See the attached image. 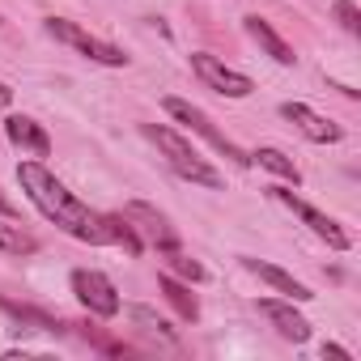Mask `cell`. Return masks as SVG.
I'll use <instances>...</instances> for the list:
<instances>
[{
	"label": "cell",
	"instance_id": "6da1fadb",
	"mask_svg": "<svg viewBox=\"0 0 361 361\" xmlns=\"http://www.w3.org/2000/svg\"><path fill=\"white\" fill-rule=\"evenodd\" d=\"M18 178H22V192L30 196V204H35L47 221H56L64 234H73V238H81V243H94V247L115 243V247H123L128 255H140L145 243L136 238V230H132L123 217H102V213H94L90 204H81L43 161H22V166H18Z\"/></svg>",
	"mask_w": 361,
	"mask_h": 361
},
{
	"label": "cell",
	"instance_id": "7a4b0ae2",
	"mask_svg": "<svg viewBox=\"0 0 361 361\" xmlns=\"http://www.w3.org/2000/svg\"><path fill=\"white\" fill-rule=\"evenodd\" d=\"M145 136L166 153V161H170L174 174L192 178V183H200V188H221V183H226V178H221V174H217L183 136H178V132H170V128H161V123H145Z\"/></svg>",
	"mask_w": 361,
	"mask_h": 361
},
{
	"label": "cell",
	"instance_id": "3957f363",
	"mask_svg": "<svg viewBox=\"0 0 361 361\" xmlns=\"http://www.w3.org/2000/svg\"><path fill=\"white\" fill-rule=\"evenodd\" d=\"M161 106H166V115H174L178 123H188L192 132H200V136H204V140H209L217 153H226L230 161H238V166H251V157H247V153H243L234 140H226V132H217V128H213V119H209L200 106H192V102H183V98H166Z\"/></svg>",
	"mask_w": 361,
	"mask_h": 361
},
{
	"label": "cell",
	"instance_id": "277c9868",
	"mask_svg": "<svg viewBox=\"0 0 361 361\" xmlns=\"http://www.w3.org/2000/svg\"><path fill=\"white\" fill-rule=\"evenodd\" d=\"M47 30H51L60 43H68V47H77L81 56H90L94 64H106V68H123V64H128V56H123L119 47H111V43H102V39L85 35L77 22H64V18H47Z\"/></svg>",
	"mask_w": 361,
	"mask_h": 361
},
{
	"label": "cell",
	"instance_id": "5b68a950",
	"mask_svg": "<svg viewBox=\"0 0 361 361\" xmlns=\"http://www.w3.org/2000/svg\"><path fill=\"white\" fill-rule=\"evenodd\" d=\"M73 293H77L81 306H85L90 314H98V319L119 314V293H115V285H111L102 272H94V268H77V272H73Z\"/></svg>",
	"mask_w": 361,
	"mask_h": 361
},
{
	"label": "cell",
	"instance_id": "8992f818",
	"mask_svg": "<svg viewBox=\"0 0 361 361\" xmlns=\"http://www.w3.org/2000/svg\"><path fill=\"white\" fill-rule=\"evenodd\" d=\"M192 68H196V77H200L209 90H217V94H226V98H247V94L255 90V81H251L247 73H234V68H226L217 56H204V51H196V56H192Z\"/></svg>",
	"mask_w": 361,
	"mask_h": 361
},
{
	"label": "cell",
	"instance_id": "52a82bcc",
	"mask_svg": "<svg viewBox=\"0 0 361 361\" xmlns=\"http://www.w3.org/2000/svg\"><path fill=\"white\" fill-rule=\"evenodd\" d=\"M272 200H281L285 209H293V213H298V217H302V221H306V226H310V230H314V234L327 243V247H331V251H348V247H353V238H348V230H344L340 221L323 217L319 209H310V204H306V200H298L293 192H281V188H272Z\"/></svg>",
	"mask_w": 361,
	"mask_h": 361
},
{
	"label": "cell",
	"instance_id": "ba28073f",
	"mask_svg": "<svg viewBox=\"0 0 361 361\" xmlns=\"http://www.w3.org/2000/svg\"><path fill=\"white\" fill-rule=\"evenodd\" d=\"M119 217H123V221L136 230V238L145 234V238H149V243H157L161 251H178V238H174V230H170V226H166V217H161V213H153L149 204L132 200V204H128Z\"/></svg>",
	"mask_w": 361,
	"mask_h": 361
},
{
	"label": "cell",
	"instance_id": "9c48e42d",
	"mask_svg": "<svg viewBox=\"0 0 361 361\" xmlns=\"http://www.w3.org/2000/svg\"><path fill=\"white\" fill-rule=\"evenodd\" d=\"M281 115L306 136V140H314V145H336L344 132H340V123H331V119H323V115H314L306 102H285L281 106Z\"/></svg>",
	"mask_w": 361,
	"mask_h": 361
},
{
	"label": "cell",
	"instance_id": "30bf717a",
	"mask_svg": "<svg viewBox=\"0 0 361 361\" xmlns=\"http://www.w3.org/2000/svg\"><path fill=\"white\" fill-rule=\"evenodd\" d=\"M243 268H247V272H255L259 281H268L276 293H285V298H293V302H310V298H314L302 281H293L289 272H281V268H272V264H264V259H251V255H247V259H243Z\"/></svg>",
	"mask_w": 361,
	"mask_h": 361
},
{
	"label": "cell",
	"instance_id": "8fae6325",
	"mask_svg": "<svg viewBox=\"0 0 361 361\" xmlns=\"http://www.w3.org/2000/svg\"><path fill=\"white\" fill-rule=\"evenodd\" d=\"M5 132H9V140H13L18 149H30L35 157H47V153H51V136H47L35 119H26V115L5 119Z\"/></svg>",
	"mask_w": 361,
	"mask_h": 361
},
{
	"label": "cell",
	"instance_id": "7c38bea8",
	"mask_svg": "<svg viewBox=\"0 0 361 361\" xmlns=\"http://www.w3.org/2000/svg\"><path fill=\"white\" fill-rule=\"evenodd\" d=\"M259 310L276 323V331L285 336V340H293V344H302V340H310V323L293 310V306H285V302H259Z\"/></svg>",
	"mask_w": 361,
	"mask_h": 361
},
{
	"label": "cell",
	"instance_id": "4fadbf2b",
	"mask_svg": "<svg viewBox=\"0 0 361 361\" xmlns=\"http://www.w3.org/2000/svg\"><path fill=\"white\" fill-rule=\"evenodd\" d=\"M247 35H251V39H255L272 60H276V64H293V60H298V56H293V47H289V43H285L268 22H264V18H247Z\"/></svg>",
	"mask_w": 361,
	"mask_h": 361
},
{
	"label": "cell",
	"instance_id": "5bb4252c",
	"mask_svg": "<svg viewBox=\"0 0 361 361\" xmlns=\"http://www.w3.org/2000/svg\"><path fill=\"white\" fill-rule=\"evenodd\" d=\"M157 289L166 293V302H170L178 314H183V319H196V314H200V306H196V293H192L183 281H174V276H161V281H157Z\"/></svg>",
	"mask_w": 361,
	"mask_h": 361
},
{
	"label": "cell",
	"instance_id": "9a60e30c",
	"mask_svg": "<svg viewBox=\"0 0 361 361\" xmlns=\"http://www.w3.org/2000/svg\"><path fill=\"white\" fill-rule=\"evenodd\" d=\"M251 161H259L264 170H272V174H281V178H289V183H298V178H302V174H298V166H293V161H289V157H285L281 149H272V145H264V149H255V153H251Z\"/></svg>",
	"mask_w": 361,
	"mask_h": 361
},
{
	"label": "cell",
	"instance_id": "2e32d148",
	"mask_svg": "<svg viewBox=\"0 0 361 361\" xmlns=\"http://www.w3.org/2000/svg\"><path fill=\"white\" fill-rule=\"evenodd\" d=\"M0 251H5V255H35L39 251V238L22 234L18 226H0Z\"/></svg>",
	"mask_w": 361,
	"mask_h": 361
},
{
	"label": "cell",
	"instance_id": "e0dca14e",
	"mask_svg": "<svg viewBox=\"0 0 361 361\" xmlns=\"http://www.w3.org/2000/svg\"><path fill=\"white\" fill-rule=\"evenodd\" d=\"M170 268H174L178 276H188V281H204V268H200L196 259H188V255H178V251H170Z\"/></svg>",
	"mask_w": 361,
	"mask_h": 361
},
{
	"label": "cell",
	"instance_id": "ac0fdd59",
	"mask_svg": "<svg viewBox=\"0 0 361 361\" xmlns=\"http://www.w3.org/2000/svg\"><path fill=\"white\" fill-rule=\"evenodd\" d=\"M336 18H340V26H344L348 35H361V18H357V5H353V0H336Z\"/></svg>",
	"mask_w": 361,
	"mask_h": 361
},
{
	"label": "cell",
	"instance_id": "d6986e66",
	"mask_svg": "<svg viewBox=\"0 0 361 361\" xmlns=\"http://www.w3.org/2000/svg\"><path fill=\"white\" fill-rule=\"evenodd\" d=\"M132 319H140V323H149V327H157V331H170V323H166V319H157V314H153V310H145V306H136V310H132Z\"/></svg>",
	"mask_w": 361,
	"mask_h": 361
},
{
	"label": "cell",
	"instance_id": "ffe728a7",
	"mask_svg": "<svg viewBox=\"0 0 361 361\" xmlns=\"http://www.w3.org/2000/svg\"><path fill=\"white\" fill-rule=\"evenodd\" d=\"M323 357H336V361H353V353H348V348H340V344H323Z\"/></svg>",
	"mask_w": 361,
	"mask_h": 361
},
{
	"label": "cell",
	"instance_id": "44dd1931",
	"mask_svg": "<svg viewBox=\"0 0 361 361\" xmlns=\"http://www.w3.org/2000/svg\"><path fill=\"white\" fill-rule=\"evenodd\" d=\"M9 102H13V90H9L5 81H0V106H9Z\"/></svg>",
	"mask_w": 361,
	"mask_h": 361
},
{
	"label": "cell",
	"instance_id": "7402d4cb",
	"mask_svg": "<svg viewBox=\"0 0 361 361\" xmlns=\"http://www.w3.org/2000/svg\"><path fill=\"white\" fill-rule=\"evenodd\" d=\"M0 213H13V204H9V200H5V196H0Z\"/></svg>",
	"mask_w": 361,
	"mask_h": 361
}]
</instances>
